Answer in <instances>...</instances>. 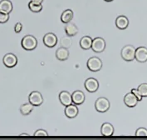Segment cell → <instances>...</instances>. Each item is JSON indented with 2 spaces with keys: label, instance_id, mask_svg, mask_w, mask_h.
Here are the masks:
<instances>
[{
  "label": "cell",
  "instance_id": "8fae6325",
  "mask_svg": "<svg viewBox=\"0 0 147 140\" xmlns=\"http://www.w3.org/2000/svg\"><path fill=\"white\" fill-rule=\"evenodd\" d=\"M138 102L139 101H138L137 98H136L131 92V93H126V94L125 95V104L127 107H129V108H134V107H136V106L137 105Z\"/></svg>",
  "mask_w": 147,
  "mask_h": 140
},
{
  "label": "cell",
  "instance_id": "52a82bcc",
  "mask_svg": "<svg viewBox=\"0 0 147 140\" xmlns=\"http://www.w3.org/2000/svg\"><path fill=\"white\" fill-rule=\"evenodd\" d=\"M3 63L4 66L7 68H9V69L14 68L18 63V58L14 54L8 53L4 55V57L3 58Z\"/></svg>",
  "mask_w": 147,
  "mask_h": 140
},
{
  "label": "cell",
  "instance_id": "f1b7e54d",
  "mask_svg": "<svg viewBox=\"0 0 147 140\" xmlns=\"http://www.w3.org/2000/svg\"><path fill=\"white\" fill-rule=\"evenodd\" d=\"M131 93L137 98V99H138V101H141L142 100V99H143V97L140 95V93H139V91H138V89L137 88H132L131 89Z\"/></svg>",
  "mask_w": 147,
  "mask_h": 140
},
{
  "label": "cell",
  "instance_id": "4dcf8cb0",
  "mask_svg": "<svg viewBox=\"0 0 147 140\" xmlns=\"http://www.w3.org/2000/svg\"><path fill=\"white\" fill-rule=\"evenodd\" d=\"M32 2H34V3H39V4H42V2L44 1V0H31Z\"/></svg>",
  "mask_w": 147,
  "mask_h": 140
},
{
  "label": "cell",
  "instance_id": "d6986e66",
  "mask_svg": "<svg viewBox=\"0 0 147 140\" xmlns=\"http://www.w3.org/2000/svg\"><path fill=\"white\" fill-rule=\"evenodd\" d=\"M13 3L10 0H2L0 2V11L10 14L13 11Z\"/></svg>",
  "mask_w": 147,
  "mask_h": 140
},
{
  "label": "cell",
  "instance_id": "3957f363",
  "mask_svg": "<svg viewBox=\"0 0 147 140\" xmlns=\"http://www.w3.org/2000/svg\"><path fill=\"white\" fill-rule=\"evenodd\" d=\"M110 106L111 104H110L109 100L104 97H101L97 99V100L95 103V109L98 113H101L107 112L110 109Z\"/></svg>",
  "mask_w": 147,
  "mask_h": 140
},
{
  "label": "cell",
  "instance_id": "44dd1931",
  "mask_svg": "<svg viewBox=\"0 0 147 140\" xmlns=\"http://www.w3.org/2000/svg\"><path fill=\"white\" fill-rule=\"evenodd\" d=\"M73 17H74L73 11L71 9H67L62 13V15H61V21L63 23H70L72 20Z\"/></svg>",
  "mask_w": 147,
  "mask_h": 140
},
{
  "label": "cell",
  "instance_id": "4316f807",
  "mask_svg": "<svg viewBox=\"0 0 147 140\" xmlns=\"http://www.w3.org/2000/svg\"><path fill=\"white\" fill-rule=\"evenodd\" d=\"M62 47H65V48H69L71 46V39H68V38H67V37H64V38H62Z\"/></svg>",
  "mask_w": 147,
  "mask_h": 140
},
{
  "label": "cell",
  "instance_id": "5bb4252c",
  "mask_svg": "<svg viewBox=\"0 0 147 140\" xmlns=\"http://www.w3.org/2000/svg\"><path fill=\"white\" fill-rule=\"evenodd\" d=\"M115 129L113 125L110 123H104L101 127V134L104 137H111L114 134Z\"/></svg>",
  "mask_w": 147,
  "mask_h": 140
},
{
  "label": "cell",
  "instance_id": "ba28073f",
  "mask_svg": "<svg viewBox=\"0 0 147 140\" xmlns=\"http://www.w3.org/2000/svg\"><path fill=\"white\" fill-rule=\"evenodd\" d=\"M85 88L89 93H96L99 88V82L94 78H89L86 80Z\"/></svg>",
  "mask_w": 147,
  "mask_h": 140
},
{
  "label": "cell",
  "instance_id": "d4e9b609",
  "mask_svg": "<svg viewBox=\"0 0 147 140\" xmlns=\"http://www.w3.org/2000/svg\"><path fill=\"white\" fill-rule=\"evenodd\" d=\"M136 136H137V137H147V129L145 128H139L136 131Z\"/></svg>",
  "mask_w": 147,
  "mask_h": 140
},
{
  "label": "cell",
  "instance_id": "277c9868",
  "mask_svg": "<svg viewBox=\"0 0 147 140\" xmlns=\"http://www.w3.org/2000/svg\"><path fill=\"white\" fill-rule=\"evenodd\" d=\"M87 69L92 72H98L102 68V61L98 57H92L86 63Z\"/></svg>",
  "mask_w": 147,
  "mask_h": 140
},
{
  "label": "cell",
  "instance_id": "603a6c76",
  "mask_svg": "<svg viewBox=\"0 0 147 140\" xmlns=\"http://www.w3.org/2000/svg\"><path fill=\"white\" fill-rule=\"evenodd\" d=\"M28 8L32 13H39L42 10V5L39 4V3H36L32 1H30L28 3Z\"/></svg>",
  "mask_w": 147,
  "mask_h": 140
},
{
  "label": "cell",
  "instance_id": "1f68e13d",
  "mask_svg": "<svg viewBox=\"0 0 147 140\" xmlns=\"http://www.w3.org/2000/svg\"><path fill=\"white\" fill-rule=\"evenodd\" d=\"M20 136H28V134H27V133H22V134H20Z\"/></svg>",
  "mask_w": 147,
  "mask_h": 140
},
{
  "label": "cell",
  "instance_id": "f546056e",
  "mask_svg": "<svg viewBox=\"0 0 147 140\" xmlns=\"http://www.w3.org/2000/svg\"><path fill=\"white\" fill-rule=\"evenodd\" d=\"M23 30V24L21 23H17L14 26V31L16 33H19Z\"/></svg>",
  "mask_w": 147,
  "mask_h": 140
},
{
  "label": "cell",
  "instance_id": "5b68a950",
  "mask_svg": "<svg viewBox=\"0 0 147 140\" xmlns=\"http://www.w3.org/2000/svg\"><path fill=\"white\" fill-rule=\"evenodd\" d=\"M106 48V41L101 37H97L92 40V49L95 53H102Z\"/></svg>",
  "mask_w": 147,
  "mask_h": 140
},
{
  "label": "cell",
  "instance_id": "e0dca14e",
  "mask_svg": "<svg viewBox=\"0 0 147 140\" xmlns=\"http://www.w3.org/2000/svg\"><path fill=\"white\" fill-rule=\"evenodd\" d=\"M116 26L117 27V29H119L121 30H124L125 29H127V27L129 26L128 18L124 15L117 17L116 19Z\"/></svg>",
  "mask_w": 147,
  "mask_h": 140
},
{
  "label": "cell",
  "instance_id": "d6a6232c",
  "mask_svg": "<svg viewBox=\"0 0 147 140\" xmlns=\"http://www.w3.org/2000/svg\"><path fill=\"white\" fill-rule=\"evenodd\" d=\"M104 1H106V2H111V1H113V0H104Z\"/></svg>",
  "mask_w": 147,
  "mask_h": 140
},
{
  "label": "cell",
  "instance_id": "83f0119b",
  "mask_svg": "<svg viewBox=\"0 0 147 140\" xmlns=\"http://www.w3.org/2000/svg\"><path fill=\"white\" fill-rule=\"evenodd\" d=\"M35 137H40V136H48V133L47 131L45 130H43V129H38V130H37L36 132L34 133V134H33Z\"/></svg>",
  "mask_w": 147,
  "mask_h": 140
},
{
  "label": "cell",
  "instance_id": "9c48e42d",
  "mask_svg": "<svg viewBox=\"0 0 147 140\" xmlns=\"http://www.w3.org/2000/svg\"><path fill=\"white\" fill-rule=\"evenodd\" d=\"M135 59L139 63L147 62V48L144 46L138 47L136 49Z\"/></svg>",
  "mask_w": 147,
  "mask_h": 140
},
{
  "label": "cell",
  "instance_id": "ffe728a7",
  "mask_svg": "<svg viewBox=\"0 0 147 140\" xmlns=\"http://www.w3.org/2000/svg\"><path fill=\"white\" fill-rule=\"evenodd\" d=\"M93 39L90 36H84L80 40V46L82 49L88 50L92 48V44Z\"/></svg>",
  "mask_w": 147,
  "mask_h": 140
},
{
  "label": "cell",
  "instance_id": "ac0fdd59",
  "mask_svg": "<svg viewBox=\"0 0 147 140\" xmlns=\"http://www.w3.org/2000/svg\"><path fill=\"white\" fill-rule=\"evenodd\" d=\"M65 33L68 37H73L77 35L78 33V28L77 25L73 23H66L65 26Z\"/></svg>",
  "mask_w": 147,
  "mask_h": 140
},
{
  "label": "cell",
  "instance_id": "7c38bea8",
  "mask_svg": "<svg viewBox=\"0 0 147 140\" xmlns=\"http://www.w3.org/2000/svg\"><path fill=\"white\" fill-rule=\"evenodd\" d=\"M79 113V109L78 108V105L71 103L70 105L66 106L65 109V115L68 118H74L78 116Z\"/></svg>",
  "mask_w": 147,
  "mask_h": 140
},
{
  "label": "cell",
  "instance_id": "30bf717a",
  "mask_svg": "<svg viewBox=\"0 0 147 140\" xmlns=\"http://www.w3.org/2000/svg\"><path fill=\"white\" fill-rule=\"evenodd\" d=\"M43 43L47 48H53L57 43V37L53 33H47L43 37Z\"/></svg>",
  "mask_w": 147,
  "mask_h": 140
},
{
  "label": "cell",
  "instance_id": "8992f818",
  "mask_svg": "<svg viewBox=\"0 0 147 140\" xmlns=\"http://www.w3.org/2000/svg\"><path fill=\"white\" fill-rule=\"evenodd\" d=\"M28 101L34 107H38V106H40L42 104L43 97L38 91H33L28 96Z\"/></svg>",
  "mask_w": 147,
  "mask_h": 140
},
{
  "label": "cell",
  "instance_id": "6da1fadb",
  "mask_svg": "<svg viewBox=\"0 0 147 140\" xmlns=\"http://www.w3.org/2000/svg\"><path fill=\"white\" fill-rule=\"evenodd\" d=\"M21 45L23 49L27 51H32L38 46V40L32 35H26L21 41Z\"/></svg>",
  "mask_w": 147,
  "mask_h": 140
},
{
  "label": "cell",
  "instance_id": "cb8c5ba5",
  "mask_svg": "<svg viewBox=\"0 0 147 140\" xmlns=\"http://www.w3.org/2000/svg\"><path fill=\"white\" fill-rule=\"evenodd\" d=\"M139 93H140V95L145 98V97H147V84H141L140 85H139V87L137 88Z\"/></svg>",
  "mask_w": 147,
  "mask_h": 140
},
{
  "label": "cell",
  "instance_id": "2e32d148",
  "mask_svg": "<svg viewBox=\"0 0 147 140\" xmlns=\"http://www.w3.org/2000/svg\"><path fill=\"white\" fill-rule=\"evenodd\" d=\"M59 101L63 106H67L72 103L71 94L67 91H62L59 94Z\"/></svg>",
  "mask_w": 147,
  "mask_h": 140
},
{
  "label": "cell",
  "instance_id": "7402d4cb",
  "mask_svg": "<svg viewBox=\"0 0 147 140\" xmlns=\"http://www.w3.org/2000/svg\"><path fill=\"white\" fill-rule=\"evenodd\" d=\"M34 109V106L30 103H24L23 105H21L20 107V113L22 115H28L32 113V111Z\"/></svg>",
  "mask_w": 147,
  "mask_h": 140
},
{
  "label": "cell",
  "instance_id": "4fadbf2b",
  "mask_svg": "<svg viewBox=\"0 0 147 140\" xmlns=\"http://www.w3.org/2000/svg\"><path fill=\"white\" fill-rule=\"evenodd\" d=\"M71 99H72V103L76 105H81L85 102L86 97L83 92L77 90L71 94Z\"/></svg>",
  "mask_w": 147,
  "mask_h": 140
},
{
  "label": "cell",
  "instance_id": "9a60e30c",
  "mask_svg": "<svg viewBox=\"0 0 147 140\" xmlns=\"http://www.w3.org/2000/svg\"><path fill=\"white\" fill-rule=\"evenodd\" d=\"M56 58L59 61H66L69 58V50L67 48L61 47L56 51Z\"/></svg>",
  "mask_w": 147,
  "mask_h": 140
},
{
  "label": "cell",
  "instance_id": "484cf974",
  "mask_svg": "<svg viewBox=\"0 0 147 140\" xmlns=\"http://www.w3.org/2000/svg\"><path fill=\"white\" fill-rule=\"evenodd\" d=\"M9 19V14H6L0 11V23H7Z\"/></svg>",
  "mask_w": 147,
  "mask_h": 140
},
{
  "label": "cell",
  "instance_id": "7a4b0ae2",
  "mask_svg": "<svg viewBox=\"0 0 147 140\" xmlns=\"http://www.w3.org/2000/svg\"><path fill=\"white\" fill-rule=\"evenodd\" d=\"M136 48L132 45H125L122 48L121 51V56L125 61L131 62L135 59L136 55Z\"/></svg>",
  "mask_w": 147,
  "mask_h": 140
}]
</instances>
